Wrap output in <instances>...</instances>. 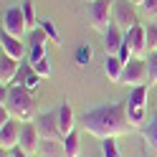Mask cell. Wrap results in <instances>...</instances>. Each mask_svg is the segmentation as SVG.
<instances>
[{"instance_id":"31","label":"cell","mask_w":157,"mask_h":157,"mask_svg":"<svg viewBox=\"0 0 157 157\" xmlns=\"http://www.w3.org/2000/svg\"><path fill=\"white\" fill-rule=\"evenodd\" d=\"M132 3H134L137 8H142V3H144V0H132Z\"/></svg>"},{"instance_id":"24","label":"cell","mask_w":157,"mask_h":157,"mask_svg":"<svg viewBox=\"0 0 157 157\" xmlns=\"http://www.w3.org/2000/svg\"><path fill=\"white\" fill-rule=\"evenodd\" d=\"M144 33H147V56H150L157 51V23H147Z\"/></svg>"},{"instance_id":"32","label":"cell","mask_w":157,"mask_h":157,"mask_svg":"<svg viewBox=\"0 0 157 157\" xmlns=\"http://www.w3.org/2000/svg\"><path fill=\"white\" fill-rule=\"evenodd\" d=\"M3 157H5V152H3ZM10 157H13V155H10Z\"/></svg>"},{"instance_id":"18","label":"cell","mask_w":157,"mask_h":157,"mask_svg":"<svg viewBox=\"0 0 157 157\" xmlns=\"http://www.w3.org/2000/svg\"><path fill=\"white\" fill-rule=\"evenodd\" d=\"M15 84H21V86H25V89H36L38 84H41V76L36 74V68L31 66V63H25V66H21V71H18V78H15Z\"/></svg>"},{"instance_id":"5","label":"cell","mask_w":157,"mask_h":157,"mask_svg":"<svg viewBox=\"0 0 157 157\" xmlns=\"http://www.w3.org/2000/svg\"><path fill=\"white\" fill-rule=\"evenodd\" d=\"M122 84L129 86V89H134V86H144V84H152V74H150V63H147V58H132L129 63H124Z\"/></svg>"},{"instance_id":"26","label":"cell","mask_w":157,"mask_h":157,"mask_svg":"<svg viewBox=\"0 0 157 157\" xmlns=\"http://www.w3.org/2000/svg\"><path fill=\"white\" fill-rule=\"evenodd\" d=\"M33 68H36V74L38 76H41V78H48V76H51V58H41V61H36V63H31Z\"/></svg>"},{"instance_id":"3","label":"cell","mask_w":157,"mask_h":157,"mask_svg":"<svg viewBox=\"0 0 157 157\" xmlns=\"http://www.w3.org/2000/svg\"><path fill=\"white\" fill-rule=\"evenodd\" d=\"M114 3L117 0H94V3L86 5V15H89V23L96 33H106V28L114 23Z\"/></svg>"},{"instance_id":"22","label":"cell","mask_w":157,"mask_h":157,"mask_svg":"<svg viewBox=\"0 0 157 157\" xmlns=\"http://www.w3.org/2000/svg\"><path fill=\"white\" fill-rule=\"evenodd\" d=\"M142 137H144V142H147V147H150V150H157V117H152V119L147 122Z\"/></svg>"},{"instance_id":"7","label":"cell","mask_w":157,"mask_h":157,"mask_svg":"<svg viewBox=\"0 0 157 157\" xmlns=\"http://www.w3.org/2000/svg\"><path fill=\"white\" fill-rule=\"evenodd\" d=\"M3 31L15 36V38L25 36L28 25H25V18H23V5H13V8L5 10V15H3Z\"/></svg>"},{"instance_id":"17","label":"cell","mask_w":157,"mask_h":157,"mask_svg":"<svg viewBox=\"0 0 157 157\" xmlns=\"http://www.w3.org/2000/svg\"><path fill=\"white\" fill-rule=\"evenodd\" d=\"M56 114H58V129H61V137L71 134L74 132V106L68 104V101H63L56 109Z\"/></svg>"},{"instance_id":"25","label":"cell","mask_w":157,"mask_h":157,"mask_svg":"<svg viewBox=\"0 0 157 157\" xmlns=\"http://www.w3.org/2000/svg\"><path fill=\"white\" fill-rule=\"evenodd\" d=\"M101 155L104 157H122L119 155V147H117V137H106V140H101Z\"/></svg>"},{"instance_id":"14","label":"cell","mask_w":157,"mask_h":157,"mask_svg":"<svg viewBox=\"0 0 157 157\" xmlns=\"http://www.w3.org/2000/svg\"><path fill=\"white\" fill-rule=\"evenodd\" d=\"M38 144H41V134H38L36 124L33 122H25L23 129H21V144H18V147H21L23 152L33 155V152H38Z\"/></svg>"},{"instance_id":"19","label":"cell","mask_w":157,"mask_h":157,"mask_svg":"<svg viewBox=\"0 0 157 157\" xmlns=\"http://www.w3.org/2000/svg\"><path fill=\"white\" fill-rule=\"evenodd\" d=\"M38 155H41V157H66L63 142L61 140H41V144H38Z\"/></svg>"},{"instance_id":"13","label":"cell","mask_w":157,"mask_h":157,"mask_svg":"<svg viewBox=\"0 0 157 157\" xmlns=\"http://www.w3.org/2000/svg\"><path fill=\"white\" fill-rule=\"evenodd\" d=\"M18 71H21V61H15L8 53L0 56V84L3 86H13V81L18 78Z\"/></svg>"},{"instance_id":"15","label":"cell","mask_w":157,"mask_h":157,"mask_svg":"<svg viewBox=\"0 0 157 157\" xmlns=\"http://www.w3.org/2000/svg\"><path fill=\"white\" fill-rule=\"evenodd\" d=\"M124 31L117 23H112L109 28H106V33H104V48H106V53H119V48H122V43H124Z\"/></svg>"},{"instance_id":"8","label":"cell","mask_w":157,"mask_h":157,"mask_svg":"<svg viewBox=\"0 0 157 157\" xmlns=\"http://www.w3.org/2000/svg\"><path fill=\"white\" fill-rule=\"evenodd\" d=\"M33 124H36L38 134H41V140H61L63 142L61 129H58V114L56 112H46L41 117H36Z\"/></svg>"},{"instance_id":"10","label":"cell","mask_w":157,"mask_h":157,"mask_svg":"<svg viewBox=\"0 0 157 157\" xmlns=\"http://www.w3.org/2000/svg\"><path fill=\"white\" fill-rule=\"evenodd\" d=\"M21 129L23 127L18 124L15 119L0 124V150L3 152H13L18 144H21Z\"/></svg>"},{"instance_id":"9","label":"cell","mask_w":157,"mask_h":157,"mask_svg":"<svg viewBox=\"0 0 157 157\" xmlns=\"http://www.w3.org/2000/svg\"><path fill=\"white\" fill-rule=\"evenodd\" d=\"M48 43H51V38H48L41 28H36V31H31V41H28V63H36L41 61V58L48 56Z\"/></svg>"},{"instance_id":"27","label":"cell","mask_w":157,"mask_h":157,"mask_svg":"<svg viewBox=\"0 0 157 157\" xmlns=\"http://www.w3.org/2000/svg\"><path fill=\"white\" fill-rule=\"evenodd\" d=\"M89 61H91V46H89V43L78 46V51H76V63H78V66H86Z\"/></svg>"},{"instance_id":"23","label":"cell","mask_w":157,"mask_h":157,"mask_svg":"<svg viewBox=\"0 0 157 157\" xmlns=\"http://www.w3.org/2000/svg\"><path fill=\"white\" fill-rule=\"evenodd\" d=\"M38 28H41V31L51 38V43H61V36H58V28H56V23L53 21H48V18H41V23H38Z\"/></svg>"},{"instance_id":"20","label":"cell","mask_w":157,"mask_h":157,"mask_svg":"<svg viewBox=\"0 0 157 157\" xmlns=\"http://www.w3.org/2000/svg\"><path fill=\"white\" fill-rule=\"evenodd\" d=\"M63 152L66 157H78V152H81V137H78L76 129L63 137Z\"/></svg>"},{"instance_id":"6","label":"cell","mask_w":157,"mask_h":157,"mask_svg":"<svg viewBox=\"0 0 157 157\" xmlns=\"http://www.w3.org/2000/svg\"><path fill=\"white\" fill-rule=\"evenodd\" d=\"M114 23L124 33L132 31L134 25H140V13H137V5L132 0H117L114 3Z\"/></svg>"},{"instance_id":"29","label":"cell","mask_w":157,"mask_h":157,"mask_svg":"<svg viewBox=\"0 0 157 157\" xmlns=\"http://www.w3.org/2000/svg\"><path fill=\"white\" fill-rule=\"evenodd\" d=\"M142 10H147V13H157V0H144V3H142Z\"/></svg>"},{"instance_id":"16","label":"cell","mask_w":157,"mask_h":157,"mask_svg":"<svg viewBox=\"0 0 157 157\" xmlns=\"http://www.w3.org/2000/svg\"><path fill=\"white\" fill-rule=\"evenodd\" d=\"M104 71H106V78L114 84H122V74H124V61L114 53H106V61H104Z\"/></svg>"},{"instance_id":"4","label":"cell","mask_w":157,"mask_h":157,"mask_svg":"<svg viewBox=\"0 0 157 157\" xmlns=\"http://www.w3.org/2000/svg\"><path fill=\"white\" fill-rule=\"evenodd\" d=\"M150 86L152 84H144V86H134L127 96V114H129L132 124L140 129L142 122H144V114H147V94H150Z\"/></svg>"},{"instance_id":"12","label":"cell","mask_w":157,"mask_h":157,"mask_svg":"<svg viewBox=\"0 0 157 157\" xmlns=\"http://www.w3.org/2000/svg\"><path fill=\"white\" fill-rule=\"evenodd\" d=\"M0 48H3V53H8V56H13L15 61H23L25 58V43L21 41V38H15V36H10V33H0Z\"/></svg>"},{"instance_id":"21","label":"cell","mask_w":157,"mask_h":157,"mask_svg":"<svg viewBox=\"0 0 157 157\" xmlns=\"http://www.w3.org/2000/svg\"><path fill=\"white\" fill-rule=\"evenodd\" d=\"M23 18H25V25H28V31H36L38 28V15H36V5H33V0H25L23 3Z\"/></svg>"},{"instance_id":"28","label":"cell","mask_w":157,"mask_h":157,"mask_svg":"<svg viewBox=\"0 0 157 157\" xmlns=\"http://www.w3.org/2000/svg\"><path fill=\"white\" fill-rule=\"evenodd\" d=\"M147 63H150V74H152V84L157 86V51L147 56Z\"/></svg>"},{"instance_id":"1","label":"cell","mask_w":157,"mask_h":157,"mask_svg":"<svg viewBox=\"0 0 157 157\" xmlns=\"http://www.w3.org/2000/svg\"><path fill=\"white\" fill-rule=\"evenodd\" d=\"M84 129L99 140H106V137L132 134L137 127L127 114V104H106L84 114Z\"/></svg>"},{"instance_id":"2","label":"cell","mask_w":157,"mask_h":157,"mask_svg":"<svg viewBox=\"0 0 157 157\" xmlns=\"http://www.w3.org/2000/svg\"><path fill=\"white\" fill-rule=\"evenodd\" d=\"M10 109V114L15 117L18 122H36V101L31 89H25L21 84L8 86V101L3 104Z\"/></svg>"},{"instance_id":"11","label":"cell","mask_w":157,"mask_h":157,"mask_svg":"<svg viewBox=\"0 0 157 157\" xmlns=\"http://www.w3.org/2000/svg\"><path fill=\"white\" fill-rule=\"evenodd\" d=\"M127 43L132 46V51H134V58H144L147 56V33H144V25H134L132 31H127Z\"/></svg>"},{"instance_id":"30","label":"cell","mask_w":157,"mask_h":157,"mask_svg":"<svg viewBox=\"0 0 157 157\" xmlns=\"http://www.w3.org/2000/svg\"><path fill=\"white\" fill-rule=\"evenodd\" d=\"M10 155H13V157H31V155H28V152H23L21 147H15V150H13Z\"/></svg>"},{"instance_id":"33","label":"cell","mask_w":157,"mask_h":157,"mask_svg":"<svg viewBox=\"0 0 157 157\" xmlns=\"http://www.w3.org/2000/svg\"><path fill=\"white\" fill-rule=\"evenodd\" d=\"M89 3H94V0H89Z\"/></svg>"}]
</instances>
